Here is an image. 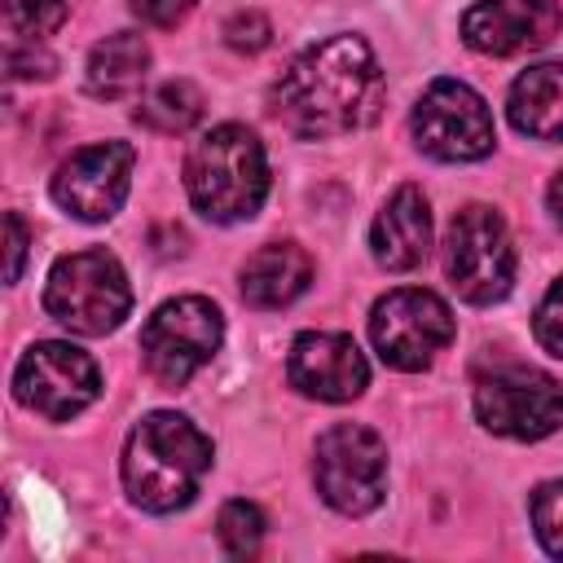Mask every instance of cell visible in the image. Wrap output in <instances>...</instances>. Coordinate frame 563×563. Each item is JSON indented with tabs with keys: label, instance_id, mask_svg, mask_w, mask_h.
Returning <instances> with one entry per match:
<instances>
[{
	"label": "cell",
	"instance_id": "2e32d148",
	"mask_svg": "<svg viewBox=\"0 0 563 563\" xmlns=\"http://www.w3.org/2000/svg\"><path fill=\"white\" fill-rule=\"evenodd\" d=\"M312 282V260L295 242H268L242 264V299L251 308H286Z\"/></svg>",
	"mask_w": 563,
	"mask_h": 563
},
{
	"label": "cell",
	"instance_id": "7a4b0ae2",
	"mask_svg": "<svg viewBox=\"0 0 563 563\" xmlns=\"http://www.w3.org/2000/svg\"><path fill=\"white\" fill-rule=\"evenodd\" d=\"M211 471V440L185 413H150L123 444V488L141 510L172 515L194 501Z\"/></svg>",
	"mask_w": 563,
	"mask_h": 563
},
{
	"label": "cell",
	"instance_id": "8fae6325",
	"mask_svg": "<svg viewBox=\"0 0 563 563\" xmlns=\"http://www.w3.org/2000/svg\"><path fill=\"white\" fill-rule=\"evenodd\" d=\"M101 391V374H97V361L70 343H35L22 352L18 369H13V396L48 418V422H66L75 418L79 409H88Z\"/></svg>",
	"mask_w": 563,
	"mask_h": 563
},
{
	"label": "cell",
	"instance_id": "8992f818",
	"mask_svg": "<svg viewBox=\"0 0 563 563\" xmlns=\"http://www.w3.org/2000/svg\"><path fill=\"white\" fill-rule=\"evenodd\" d=\"M224 317L202 295L167 299L141 330V356L158 387H185L220 347Z\"/></svg>",
	"mask_w": 563,
	"mask_h": 563
},
{
	"label": "cell",
	"instance_id": "4fadbf2b",
	"mask_svg": "<svg viewBox=\"0 0 563 563\" xmlns=\"http://www.w3.org/2000/svg\"><path fill=\"white\" fill-rule=\"evenodd\" d=\"M286 378L290 387H299L303 396L317 400H356L369 387V365L356 347L352 334L339 330H308L290 343L286 356Z\"/></svg>",
	"mask_w": 563,
	"mask_h": 563
},
{
	"label": "cell",
	"instance_id": "83f0119b",
	"mask_svg": "<svg viewBox=\"0 0 563 563\" xmlns=\"http://www.w3.org/2000/svg\"><path fill=\"white\" fill-rule=\"evenodd\" d=\"M550 211H554V220H559V229H563V172H559L554 185H550Z\"/></svg>",
	"mask_w": 563,
	"mask_h": 563
},
{
	"label": "cell",
	"instance_id": "cb8c5ba5",
	"mask_svg": "<svg viewBox=\"0 0 563 563\" xmlns=\"http://www.w3.org/2000/svg\"><path fill=\"white\" fill-rule=\"evenodd\" d=\"M268 40H273V26H268V18L260 9H242V13H233L224 22V44L238 48V53H260Z\"/></svg>",
	"mask_w": 563,
	"mask_h": 563
},
{
	"label": "cell",
	"instance_id": "ba28073f",
	"mask_svg": "<svg viewBox=\"0 0 563 563\" xmlns=\"http://www.w3.org/2000/svg\"><path fill=\"white\" fill-rule=\"evenodd\" d=\"M312 479L339 515H369L387 488V444L361 422H334L317 435Z\"/></svg>",
	"mask_w": 563,
	"mask_h": 563
},
{
	"label": "cell",
	"instance_id": "7402d4cb",
	"mask_svg": "<svg viewBox=\"0 0 563 563\" xmlns=\"http://www.w3.org/2000/svg\"><path fill=\"white\" fill-rule=\"evenodd\" d=\"M532 528L545 554L563 559V479H550L532 493Z\"/></svg>",
	"mask_w": 563,
	"mask_h": 563
},
{
	"label": "cell",
	"instance_id": "3957f363",
	"mask_svg": "<svg viewBox=\"0 0 563 563\" xmlns=\"http://www.w3.org/2000/svg\"><path fill=\"white\" fill-rule=\"evenodd\" d=\"M185 189L194 207L216 224L251 220L268 194L264 145L242 123H220L202 132L185 154Z\"/></svg>",
	"mask_w": 563,
	"mask_h": 563
},
{
	"label": "cell",
	"instance_id": "44dd1931",
	"mask_svg": "<svg viewBox=\"0 0 563 563\" xmlns=\"http://www.w3.org/2000/svg\"><path fill=\"white\" fill-rule=\"evenodd\" d=\"M66 18V0H4V22L22 40H44Z\"/></svg>",
	"mask_w": 563,
	"mask_h": 563
},
{
	"label": "cell",
	"instance_id": "277c9868",
	"mask_svg": "<svg viewBox=\"0 0 563 563\" xmlns=\"http://www.w3.org/2000/svg\"><path fill=\"white\" fill-rule=\"evenodd\" d=\"M44 308L57 325H66L75 334H110V330H119V321L132 308L128 273L101 246L62 255L48 273Z\"/></svg>",
	"mask_w": 563,
	"mask_h": 563
},
{
	"label": "cell",
	"instance_id": "ac0fdd59",
	"mask_svg": "<svg viewBox=\"0 0 563 563\" xmlns=\"http://www.w3.org/2000/svg\"><path fill=\"white\" fill-rule=\"evenodd\" d=\"M145 70H150V44L136 31H114L101 44H92L84 84L101 101H123L145 84Z\"/></svg>",
	"mask_w": 563,
	"mask_h": 563
},
{
	"label": "cell",
	"instance_id": "6da1fadb",
	"mask_svg": "<svg viewBox=\"0 0 563 563\" xmlns=\"http://www.w3.org/2000/svg\"><path fill=\"white\" fill-rule=\"evenodd\" d=\"M387 79L361 35H330L303 48L273 84V114L308 141L343 136L378 119Z\"/></svg>",
	"mask_w": 563,
	"mask_h": 563
},
{
	"label": "cell",
	"instance_id": "484cf974",
	"mask_svg": "<svg viewBox=\"0 0 563 563\" xmlns=\"http://www.w3.org/2000/svg\"><path fill=\"white\" fill-rule=\"evenodd\" d=\"M198 0H132V9L150 22V26H176Z\"/></svg>",
	"mask_w": 563,
	"mask_h": 563
},
{
	"label": "cell",
	"instance_id": "d4e9b609",
	"mask_svg": "<svg viewBox=\"0 0 563 563\" xmlns=\"http://www.w3.org/2000/svg\"><path fill=\"white\" fill-rule=\"evenodd\" d=\"M4 66H9V75H13V79H48L57 62L40 48V40H22V44L13 40V44H9V53H4Z\"/></svg>",
	"mask_w": 563,
	"mask_h": 563
},
{
	"label": "cell",
	"instance_id": "9c48e42d",
	"mask_svg": "<svg viewBox=\"0 0 563 563\" xmlns=\"http://www.w3.org/2000/svg\"><path fill=\"white\" fill-rule=\"evenodd\" d=\"M453 312L440 295L418 290V286H400L391 295H383L369 312V339L378 347V356L391 369H427L449 343H453Z\"/></svg>",
	"mask_w": 563,
	"mask_h": 563
},
{
	"label": "cell",
	"instance_id": "d6986e66",
	"mask_svg": "<svg viewBox=\"0 0 563 563\" xmlns=\"http://www.w3.org/2000/svg\"><path fill=\"white\" fill-rule=\"evenodd\" d=\"M136 119L163 136H176V132H189L198 119H202V92L189 84V79H167L158 84L141 106H136Z\"/></svg>",
	"mask_w": 563,
	"mask_h": 563
},
{
	"label": "cell",
	"instance_id": "30bf717a",
	"mask_svg": "<svg viewBox=\"0 0 563 563\" xmlns=\"http://www.w3.org/2000/svg\"><path fill=\"white\" fill-rule=\"evenodd\" d=\"M413 141L440 163H475L493 150V114L462 79H435L413 106Z\"/></svg>",
	"mask_w": 563,
	"mask_h": 563
},
{
	"label": "cell",
	"instance_id": "52a82bcc",
	"mask_svg": "<svg viewBox=\"0 0 563 563\" xmlns=\"http://www.w3.org/2000/svg\"><path fill=\"white\" fill-rule=\"evenodd\" d=\"M475 418L493 435L541 440L563 427V387L532 365L506 361L475 378Z\"/></svg>",
	"mask_w": 563,
	"mask_h": 563
},
{
	"label": "cell",
	"instance_id": "7c38bea8",
	"mask_svg": "<svg viewBox=\"0 0 563 563\" xmlns=\"http://www.w3.org/2000/svg\"><path fill=\"white\" fill-rule=\"evenodd\" d=\"M132 163H136V150L128 141H92L57 167L53 202L62 211H70L75 220H88V224L110 220L128 198Z\"/></svg>",
	"mask_w": 563,
	"mask_h": 563
},
{
	"label": "cell",
	"instance_id": "ffe728a7",
	"mask_svg": "<svg viewBox=\"0 0 563 563\" xmlns=\"http://www.w3.org/2000/svg\"><path fill=\"white\" fill-rule=\"evenodd\" d=\"M216 537L220 545L233 554V559H251L264 541V515L255 501H224L220 506V519H216Z\"/></svg>",
	"mask_w": 563,
	"mask_h": 563
},
{
	"label": "cell",
	"instance_id": "5bb4252c",
	"mask_svg": "<svg viewBox=\"0 0 563 563\" xmlns=\"http://www.w3.org/2000/svg\"><path fill=\"white\" fill-rule=\"evenodd\" d=\"M563 13L554 0H475L462 13V40L484 57H515L559 35Z\"/></svg>",
	"mask_w": 563,
	"mask_h": 563
},
{
	"label": "cell",
	"instance_id": "5b68a950",
	"mask_svg": "<svg viewBox=\"0 0 563 563\" xmlns=\"http://www.w3.org/2000/svg\"><path fill=\"white\" fill-rule=\"evenodd\" d=\"M444 273H449L453 290L466 303H497L510 290V282H515V242H510L506 220L493 207L471 202L449 220Z\"/></svg>",
	"mask_w": 563,
	"mask_h": 563
},
{
	"label": "cell",
	"instance_id": "4316f807",
	"mask_svg": "<svg viewBox=\"0 0 563 563\" xmlns=\"http://www.w3.org/2000/svg\"><path fill=\"white\" fill-rule=\"evenodd\" d=\"M4 233H9V268H4V277L18 282L22 277V260H26V224H22L18 211L4 216Z\"/></svg>",
	"mask_w": 563,
	"mask_h": 563
},
{
	"label": "cell",
	"instance_id": "603a6c76",
	"mask_svg": "<svg viewBox=\"0 0 563 563\" xmlns=\"http://www.w3.org/2000/svg\"><path fill=\"white\" fill-rule=\"evenodd\" d=\"M532 330H537V343H541L550 356L563 361V277L545 290V299H541V308H537V317H532Z\"/></svg>",
	"mask_w": 563,
	"mask_h": 563
},
{
	"label": "cell",
	"instance_id": "e0dca14e",
	"mask_svg": "<svg viewBox=\"0 0 563 563\" xmlns=\"http://www.w3.org/2000/svg\"><path fill=\"white\" fill-rule=\"evenodd\" d=\"M510 123L532 141H563V62L528 66L506 97Z\"/></svg>",
	"mask_w": 563,
	"mask_h": 563
},
{
	"label": "cell",
	"instance_id": "9a60e30c",
	"mask_svg": "<svg viewBox=\"0 0 563 563\" xmlns=\"http://www.w3.org/2000/svg\"><path fill=\"white\" fill-rule=\"evenodd\" d=\"M369 246H374V260L391 273H409L427 260L431 251V207H427V194L418 185H400L387 207L378 211L374 229H369Z\"/></svg>",
	"mask_w": 563,
	"mask_h": 563
}]
</instances>
